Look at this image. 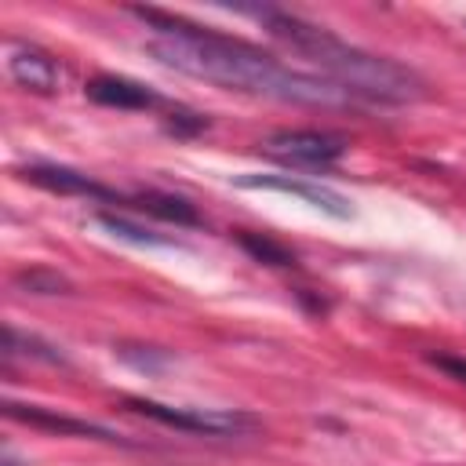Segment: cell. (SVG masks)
<instances>
[{"label": "cell", "instance_id": "1", "mask_svg": "<svg viewBox=\"0 0 466 466\" xmlns=\"http://www.w3.org/2000/svg\"><path fill=\"white\" fill-rule=\"evenodd\" d=\"M149 29V51L197 80L229 87V91H244V95H258V98H277V102H302V106H342L350 95L335 84H328L324 76L302 73L284 66L280 58L258 51L248 40L215 33V29H200L186 18H171L164 11H135Z\"/></svg>", "mask_w": 466, "mask_h": 466}, {"label": "cell", "instance_id": "2", "mask_svg": "<svg viewBox=\"0 0 466 466\" xmlns=\"http://www.w3.org/2000/svg\"><path fill=\"white\" fill-rule=\"evenodd\" d=\"M251 15L269 29V36L288 44L295 55L309 58L324 73V80L342 87L346 95H360L371 102H393V106L422 98V80L393 58L360 51V47L339 40L335 33H328L324 25H313V22L277 11V7H255Z\"/></svg>", "mask_w": 466, "mask_h": 466}, {"label": "cell", "instance_id": "3", "mask_svg": "<svg viewBox=\"0 0 466 466\" xmlns=\"http://www.w3.org/2000/svg\"><path fill=\"white\" fill-rule=\"evenodd\" d=\"M350 142L335 131H317V127H284L262 138V153H269L280 164L291 167H328L335 164Z\"/></svg>", "mask_w": 466, "mask_h": 466}, {"label": "cell", "instance_id": "4", "mask_svg": "<svg viewBox=\"0 0 466 466\" xmlns=\"http://www.w3.org/2000/svg\"><path fill=\"white\" fill-rule=\"evenodd\" d=\"M131 411L175 426V430H189V433H204V437H226V433H240L251 426L248 415L240 411H222V408H178V404H160V400H146V397H127L124 400Z\"/></svg>", "mask_w": 466, "mask_h": 466}, {"label": "cell", "instance_id": "5", "mask_svg": "<svg viewBox=\"0 0 466 466\" xmlns=\"http://www.w3.org/2000/svg\"><path fill=\"white\" fill-rule=\"evenodd\" d=\"M240 189H273V193H288V197H299L306 204H313L317 211L331 215V218H350L353 208L342 193L320 186V182H309V178H291V175H237L233 178Z\"/></svg>", "mask_w": 466, "mask_h": 466}, {"label": "cell", "instance_id": "6", "mask_svg": "<svg viewBox=\"0 0 466 466\" xmlns=\"http://www.w3.org/2000/svg\"><path fill=\"white\" fill-rule=\"evenodd\" d=\"M18 175L40 189H51V193H62V197H91V200H109V204H127V197H120L116 189L95 182L91 175L84 171H73V167H62V164H25L18 167Z\"/></svg>", "mask_w": 466, "mask_h": 466}, {"label": "cell", "instance_id": "7", "mask_svg": "<svg viewBox=\"0 0 466 466\" xmlns=\"http://www.w3.org/2000/svg\"><path fill=\"white\" fill-rule=\"evenodd\" d=\"M7 76L18 87L36 91V95H51L58 87V80H62L58 62L47 51L33 47V44H11L7 47Z\"/></svg>", "mask_w": 466, "mask_h": 466}, {"label": "cell", "instance_id": "8", "mask_svg": "<svg viewBox=\"0 0 466 466\" xmlns=\"http://www.w3.org/2000/svg\"><path fill=\"white\" fill-rule=\"evenodd\" d=\"M84 95H87L91 102L113 106V109H157V106H164V98H160L153 87H146V84H138V80H131V76H116V73H98V76H91V80L84 84Z\"/></svg>", "mask_w": 466, "mask_h": 466}, {"label": "cell", "instance_id": "9", "mask_svg": "<svg viewBox=\"0 0 466 466\" xmlns=\"http://www.w3.org/2000/svg\"><path fill=\"white\" fill-rule=\"evenodd\" d=\"M4 411L18 422H29V426H40V430H55V433H66V437H102V441H120L113 430L106 426H95V422H84V419H69V415H55L51 408H40V404H15L7 400Z\"/></svg>", "mask_w": 466, "mask_h": 466}, {"label": "cell", "instance_id": "10", "mask_svg": "<svg viewBox=\"0 0 466 466\" xmlns=\"http://www.w3.org/2000/svg\"><path fill=\"white\" fill-rule=\"evenodd\" d=\"M127 204L138 208V211H146V215L167 218V222H175V226H200L197 208H193L189 200L175 197V193H157V189H149V193H135V197H127Z\"/></svg>", "mask_w": 466, "mask_h": 466}, {"label": "cell", "instance_id": "11", "mask_svg": "<svg viewBox=\"0 0 466 466\" xmlns=\"http://www.w3.org/2000/svg\"><path fill=\"white\" fill-rule=\"evenodd\" d=\"M98 226L109 229V233L120 237V240H131V244H149V248H171V244H175V240H167V237H157L153 229H142V226H135V222H127V218H120V215H109V211L98 215Z\"/></svg>", "mask_w": 466, "mask_h": 466}, {"label": "cell", "instance_id": "12", "mask_svg": "<svg viewBox=\"0 0 466 466\" xmlns=\"http://www.w3.org/2000/svg\"><path fill=\"white\" fill-rule=\"evenodd\" d=\"M240 244L255 255V258H262V262H269V266H295V255L288 251V248H280V244H273L269 237H255V233H240Z\"/></svg>", "mask_w": 466, "mask_h": 466}, {"label": "cell", "instance_id": "13", "mask_svg": "<svg viewBox=\"0 0 466 466\" xmlns=\"http://www.w3.org/2000/svg\"><path fill=\"white\" fill-rule=\"evenodd\" d=\"M18 284H25L29 291H44V295H51V291H62V288H66V280H62L58 273H44V269H29V273H22V277H18Z\"/></svg>", "mask_w": 466, "mask_h": 466}, {"label": "cell", "instance_id": "14", "mask_svg": "<svg viewBox=\"0 0 466 466\" xmlns=\"http://www.w3.org/2000/svg\"><path fill=\"white\" fill-rule=\"evenodd\" d=\"M430 364L441 368V371H448L451 379L466 382V360H462V357H444V353H437V357H430Z\"/></svg>", "mask_w": 466, "mask_h": 466}, {"label": "cell", "instance_id": "15", "mask_svg": "<svg viewBox=\"0 0 466 466\" xmlns=\"http://www.w3.org/2000/svg\"><path fill=\"white\" fill-rule=\"evenodd\" d=\"M4 466H15V462H11V459H4Z\"/></svg>", "mask_w": 466, "mask_h": 466}]
</instances>
